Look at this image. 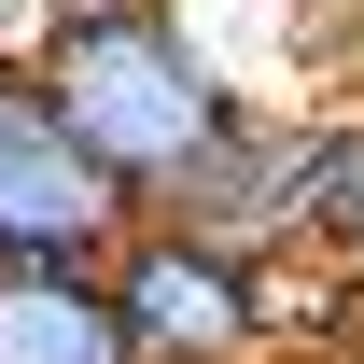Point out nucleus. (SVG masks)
I'll use <instances>...</instances> for the list:
<instances>
[{"mask_svg": "<svg viewBox=\"0 0 364 364\" xmlns=\"http://www.w3.org/2000/svg\"><path fill=\"white\" fill-rule=\"evenodd\" d=\"M70 14H85V0H0V70H28V56H43Z\"/></svg>", "mask_w": 364, "mask_h": 364, "instance_id": "6", "label": "nucleus"}, {"mask_svg": "<svg viewBox=\"0 0 364 364\" xmlns=\"http://www.w3.org/2000/svg\"><path fill=\"white\" fill-rule=\"evenodd\" d=\"M336 336H350V350H364V252H350V267H336Z\"/></svg>", "mask_w": 364, "mask_h": 364, "instance_id": "7", "label": "nucleus"}, {"mask_svg": "<svg viewBox=\"0 0 364 364\" xmlns=\"http://www.w3.org/2000/svg\"><path fill=\"white\" fill-rule=\"evenodd\" d=\"M294 252H322V267L364 252V112H309L294 127Z\"/></svg>", "mask_w": 364, "mask_h": 364, "instance_id": "5", "label": "nucleus"}, {"mask_svg": "<svg viewBox=\"0 0 364 364\" xmlns=\"http://www.w3.org/2000/svg\"><path fill=\"white\" fill-rule=\"evenodd\" d=\"M98 280H112L140 364H252L280 336L267 252H238V238H210V225H168V210H127L112 252H98Z\"/></svg>", "mask_w": 364, "mask_h": 364, "instance_id": "2", "label": "nucleus"}, {"mask_svg": "<svg viewBox=\"0 0 364 364\" xmlns=\"http://www.w3.org/2000/svg\"><path fill=\"white\" fill-rule=\"evenodd\" d=\"M0 364H140L98 252H0Z\"/></svg>", "mask_w": 364, "mask_h": 364, "instance_id": "4", "label": "nucleus"}, {"mask_svg": "<svg viewBox=\"0 0 364 364\" xmlns=\"http://www.w3.org/2000/svg\"><path fill=\"white\" fill-rule=\"evenodd\" d=\"M112 225H127V196L70 154L28 70H0V252H112Z\"/></svg>", "mask_w": 364, "mask_h": 364, "instance_id": "3", "label": "nucleus"}, {"mask_svg": "<svg viewBox=\"0 0 364 364\" xmlns=\"http://www.w3.org/2000/svg\"><path fill=\"white\" fill-rule=\"evenodd\" d=\"M28 85H43V112L70 127V154H85L127 210H168L182 182L238 140V112H252V85L225 70V43H210L182 0H85V14L28 56Z\"/></svg>", "mask_w": 364, "mask_h": 364, "instance_id": "1", "label": "nucleus"}]
</instances>
